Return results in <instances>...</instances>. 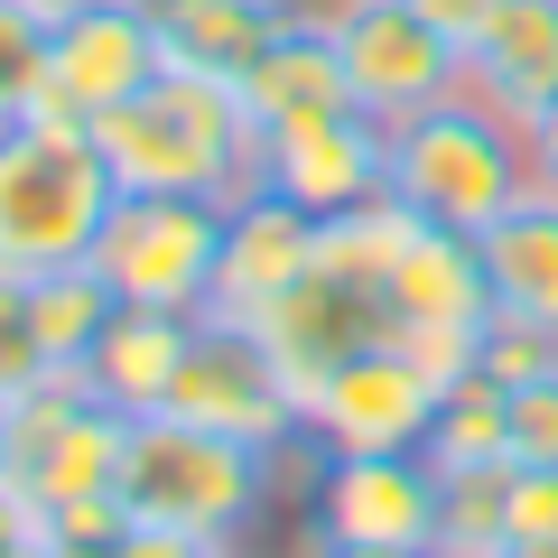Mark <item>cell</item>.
I'll use <instances>...</instances> for the list:
<instances>
[{"label": "cell", "mask_w": 558, "mask_h": 558, "mask_svg": "<svg viewBox=\"0 0 558 558\" xmlns=\"http://www.w3.org/2000/svg\"><path fill=\"white\" fill-rule=\"evenodd\" d=\"M94 149L121 196H215L233 205L260 178V121L242 112L233 84L168 65L149 94L112 102L94 121Z\"/></svg>", "instance_id": "6da1fadb"}, {"label": "cell", "mask_w": 558, "mask_h": 558, "mask_svg": "<svg viewBox=\"0 0 558 558\" xmlns=\"http://www.w3.org/2000/svg\"><path fill=\"white\" fill-rule=\"evenodd\" d=\"M121 205L112 168L94 149V121H0V270H65V260H94L102 215Z\"/></svg>", "instance_id": "7a4b0ae2"}, {"label": "cell", "mask_w": 558, "mask_h": 558, "mask_svg": "<svg viewBox=\"0 0 558 558\" xmlns=\"http://www.w3.org/2000/svg\"><path fill=\"white\" fill-rule=\"evenodd\" d=\"M391 196L475 242L494 215H512V205L531 196V140H521V121H502L494 102L447 94V102H428L418 121L391 131Z\"/></svg>", "instance_id": "3957f363"}, {"label": "cell", "mask_w": 558, "mask_h": 558, "mask_svg": "<svg viewBox=\"0 0 558 558\" xmlns=\"http://www.w3.org/2000/svg\"><path fill=\"white\" fill-rule=\"evenodd\" d=\"M112 494H121L131 521H168V531H196V539H242L270 512V494H260V447L205 438V428H186L168 410L131 418Z\"/></svg>", "instance_id": "277c9868"}, {"label": "cell", "mask_w": 558, "mask_h": 558, "mask_svg": "<svg viewBox=\"0 0 558 558\" xmlns=\"http://www.w3.org/2000/svg\"><path fill=\"white\" fill-rule=\"evenodd\" d=\"M168 418L205 428V438H233V447H279L299 438V381L279 373V354L260 344V326H223V317H196L178 354V381L159 400Z\"/></svg>", "instance_id": "5b68a950"}, {"label": "cell", "mask_w": 558, "mask_h": 558, "mask_svg": "<svg viewBox=\"0 0 558 558\" xmlns=\"http://www.w3.org/2000/svg\"><path fill=\"white\" fill-rule=\"evenodd\" d=\"M215 252H223V205L215 196H121L112 215H102L94 270L112 279L121 307H178V317H205Z\"/></svg>", "instance_id": "8992f818"}, {"label": "cell", "mask_w": 558, "mask_h": 558, "mask_svg": "<svg viewBox=\"0 0 558 558\" xmlns=\"http://www.w3.org/2000/svg\"><path fill=\"white\" fill-rule=\"evenodd\" d=\"M336 57H344V84L373 121H418L428 102L465 94V47L447 38L438 20H418L410 0H344L336 20Z\"/></svg>", "instance_id": "52a82bcc"}, {"label": "cell", "mask_w": 558, "mask_h": 558, "mask_svg": "<svg viewBox=\"0 0 558 558\" xmlns=\"http://www.w3.org/2000/svg\"><path fill=\"white\" fill-rule=\"evenodd\" d=\"M438 391L447 381L428 373V363H410L400 344H363V354L326 363L299 391V418H307V438H317L326 457H400V447L428 438Z\"/></svg>", "instance_id": "ba28073f"}, {"label": "cell", "mask_w": 558, "mask_h": 558, "mask_svg": "<svg viewBox=\"0 0 558 558\" xmlns=\"http://www.w3.org/2000/svg\"><path fill=\"white\" fill-rule=\"evenodd\" d=\"M168 75V47H159V20L149 0H102L84 20H57L47 28V75H38V102L28 112H57V121H102L112 102L149 94ZM20 112V121H28Z\"/></svg>", "instance_id": "9c48e42d"}, {"label": "cell", "mask_w": 558, "mask_h": 558, "mask_svg": "<svg viewBox=\"0 0 558 558\" xmlns=\"http://www.w3.org/2000/svg\"><path fill=\"white\" fill-rule=\"evenodd\" d=\"M260 186H279V196L307 205L317 223L391 196V121H373L363 102L279 121V131H260Z\"/></svg>", "instance_id": "30bf717a"}, {"label": "cell", "mask_w": 558, "mask_h": 558, "mask_svg": "<svg viewBox=\"0 0 558 558\" xmlns=\"http://www.w3.org/2000/svg\"><path fill=\"white\" fill-rule=\"evenodd\" d=\"M317 270V215L289 205L279 186H242L223 205V252H215V289H205V317L223 326H260L299 279Z\"/></svg>", "instance_id": "8fae6325"}, {"label": "cell", "mask_w": 558, "mask_h": 558, "mask_svg": "<svg viewBox=\"0 0 558 558\" xmlns=\"http://www.w3.org/2000/svg\"><path fill=\"white\" fill-rule=\"evenodd\" d=\"M438 502H447V475L418 447H400V457H336L326 494H317V531L363 539V549H438Z\"/></svg>", "instance_id": "7c38bea8"}, {"label": "cell", "mask_w": 558, "mask_h": 558, "mask_svg": "<svg viewBox=\"0 0 558 558\" xmlns=\"http://www.w3.org/2000/svg\"><path fill=\"white\" fill-rule=\"evenodd\" d=\"M260 344H270L279 373L307 391L326 363L363 354V344H391V317H381V299H373V289H354L344 270H307L299 289L260 317Z\"/></svg>", "instance_id": "4fadbf2b"}, {"label": "cell", "mask_w": 558, "mask_h": 558, "mask_svg": "<svg viewBox=\"0 0 558 558\" xmlns=\"http://www.w3.org/2000/svg\"><path fill=\"white\" fill-rule=\"evenodd\" d=\"M475 260H484L494 317H521V326H549L558 336V186L531 178V196L475 233Z\"/></svg>", "instance_id": "5bb4252c"}, {"label": "cell", "mask_w": 558, "mask_h": 558, "mask_svg": "<svg viewBox=\"0 0 558 558\" xmlns=\"http://www.w3.org/2000/svg\"><path fill=\"white\" fill-rule=\"evenodd\" d=\"M465 94L502 121H531L558 94V0H502L465 47Z\"/></svg>", "instance_id": "9a60e30c"}, {"label": "cell", "mask_w": 558, "mask_h": 558, "mask_svg": "<svg viewBox=\"0 0 558 558\" xmlns=\"http://www.w3.org/2000/svg\"><path fill=\"white\" fill-rule=\"evenodd\" d=\"M149 20H159L168 65L242 84L252 57L279 38V28H299V0H149Z\"/></svg>", "instance_id": "2e32d148"}, {"label": "cell", "mask_w": 558, "mask_h": 558, "mask_svg": "<svg viewBox=\"0 0 558 558\" xmlns=\"http://www.w3.org/2000/svg\"><path fill=\"white\" fill-rule=\"evenodd\" d=\"M186 336H196V317H178V307H121L102 326V344L84 354V391L121 418H149L168 400V381H178Z\"/></svg>", "instance_id": "e0dca14e"}, {"label": "cell", "mask_w": 558, "mask_h": 558, "mask_svg": "<svg viewBox=\"0 0 558 558\" xmlns=\"http://www.w3.org/2000/svg\"><path fill=\"white\" fill-rule=\"evenodd\" d=\"M233 94H242V112H252L260 131H279V121H307V112H344V102H354V84H344L336 28H317V20L279 28V38L252 57V75H242Z\"/></svg>", "instance_id": "ac0fdd59"}, {"label": "cell", "mask_w": 558, "mask_h": 558, "mask_svg": "<svg viewBox=\"0 0 558 558\" xmlns=\"http://www.w3.org/2000/svg\"><path fill=\"white\" fill-rule=\"evenodd\" d=\"M418 457L438 465V475H475V465H512V391L494 373H457L438 391V418H428V438Z\"/></svg>", "instance_id": "d6986e66"}, {"label": "cell", "mask_w": 558, "mask_h": 558, "mask_svg": "<svg viewBox=\"0 0 558 558\" xmlns=\"http://www.w3.org/2000/svg\"><path fill=\"white\" fill-rule=\"evenodd\" d=\"M28 307H38V344H47V373H84V354L102 344V326L121 317L112 279L94 260H65V270L28 279Z\"/></svg>", "instance_id": "ffe728a7"}, {"label": "cell", "mask_w": 558, "mask_h": 558, "mask_svg": "<svg viewBox=\"0 0 558 558\" xmlns=\"http://www.w3.org/2000/svg\"><path fill=\"white\" fill-rule=\"evenodd\" d=\"M502 512H512V465L447 475V502H438V558H484V549L502 539Z\"/></svg>", "instance_id": "44dd1931"}, {"label": "cell", "mask_w": 558, "mask_h": 558, "mask_svg": "<svg viewBox=\"0 0 558 558\" xmlns=\"http://www.w3.org/2000/svg\"><path fill=\"white\" fill-rule=\"evenodd\" d=\"M38 75H47V20L0 0V121H20L38 102Z\"/></svg>", "instance_id": "7402d4cb"}, {"label": "cell", "mask_w": 558, "mask_h": 558, "mask_svg": "<svg viewBox=\"0 0 558 558\" xmlns=\"http://www.w3.org/2000/svg\"><path fill=\"white\" fill-rule=\"evenodd\" d=\"M475 373H494L502 391H521V381L558 373V336H549V326H521V317H484V336H475Z\"/></svg>", "instance_id": "603a6c76"}, {"label": "cell", "mask_w": 558, "mask_h": 558, "mask_svg": "<svg viewBox=\"0 0 558 558\" xmlns=\"http://www.w3.org/2000/svg\"><path fill=\"white\" fill-rule=\"evenodd\" d=\"M47 381V344H38V307H28V279L0 270V391L20 400Z\"/></svg>", "instance_id": "cb8c5ba5"}, {"label": "cell", "mask_w": 558, "mask_h": 558, "mask_svg": "<svg viewBox=\"0 0 558 558\" xmlns=\"http://www.w3.org/2000/svg\"><path fill=\"white\" fill-rule=\"evenodd\" d=\"M512 465H558V373L512 391Z\"/></svg>", "instance_id": "d4e9b609"}, {"label": "cell", "mask_w": 558, "mask_h": 558, "mask_svg": "<svg viewBox=\"0 0 558 558\" xmlns=\"http://www.w3.org/2000/svg\"><path fill=\"white\" fill-rule=\"evenodd\" d=\"M502 539H549V549H558V465H512Z\"/></svg>", "instance_id": "484cf974"}, {"label": "cell", "mask_w": 558, "mask_h": 558, "mask_svg": "<svg viewBox=\"0 0 558 558\" xmlns=\"http://www.w3.org/2000/svg\"><path fill=\"white\" fill-rule=\"evenodd\" d=\"M28 539H47V502L28 494V484L10 475V465H0V558H20Z\"/></svg>", "instance_id": "4316f807"}, {"label": "cell", "mask_w": 558, "mask_h": 558, "mask_svg": "<svg viewBox=\"0 0 558 558\" xmlns=\"http://www.w3.org/2000/svg\"><path fill=\"white\" fill-rule=\"evenodd\" d=\"M223 549V539H196V531H168V521H131V531L112 539V558H205Z\"/></svg>", "instance_id": "83f0119b"}, {"label": "cell", "mask_w": 558, "mask_h": 558, "mask_svg": "<svg viewBox=\"0 0 558 558\" xmlns=\"http://www.w3.org/2000/svg\"><path fill=\"white\" fill-rule=\"evenodd\" d=\"M410 10H418V20H438V28H447V38H457V47H475V28L494 20L502 0H410Z\"/></svg>", "instance_id": "f1b7e54d"}, {"label": "cell", "mask_w": 558, "mask_h": 558, "mask_svg": "<svg viewBox=\"0 0 558 558\" xmlns=\"http://www.w3.org/2000/svg\"><path fill=\"white\" fill-rule=\"evenodd\" d=\"M521 140H531V178H539V186H558V94L539 102L531 121H521Z\"/></svg>", "instance_id": "f546056e"}, {"label": "cell", "mask_w": 558, "mask_h": 558, "mask_svg": "<svg viewBox=\"0 0 558 558\" xmlns=\"http://www.w3.org/2000/svg\"><path fill=\"white\" fill-rule=\"evenodd\" d=\"M20 10H38V20L57 28V20H84V10H102V0H20Z\"/></svg>", "instance_id": "4dcf8cb0"}, {"label": "cell", "mask_w": 558, "mask_h": 558, "mask_svg": "<svg viewBox=\"0 0 558 558\" xmlns=\"http://www.w3.org/2000/svg\"><path fill=\"white\" fill-rule=\"evenodd\" d=\"M484 558H558V549H549V539H494Z\"/></svg>", "instance_id": "1f68e13d"}, {"label": "cell", "mask_w": 558, "mask_h": 558, "mask_svg": "<svg viewBox=\"0 0 558 558\" xmlns=\"http://www.w3.org/2000/svg\"><path fill=\"white\" fill-rule=\"evenodd\" d=\"M0 465H10V391H0Z\"/></svg>", "instance_id": "d6a6232c"}, {"label": "cell", "mask_w": 558, "mask_h": 558, "mask_svg": "<svg viewBox=\"0 0 558 558\" xmlns=\"http://www.w3.org/2000/svg\"><path fill=\"white\" fill-rule=\"evenodd\" d=\"M20 558H57V539H28V549H20Z\"/></svg>", "instance_id": "836d02e7"}, {"label": "cell", "mask_w": 558, "mask_h": 558, "mask_svg": "<svg viewBox=\"0 0 558 558\" xmlns=\"http://www.w3.org/2000/svg\"><path fill=\"white\" fill-rule=\"evenodd\" d=\"M205 558H242V549H233V539H223V549H205Z\"/></svg>", "instance_id": "e575fe53"}, {"label": "cell", "mask_w": 558, "mask_h": 558, "mask_svg": "<svg viewBox=\"0 0 558 558\" xmlns=\"http://www.w3.org/2000/svg\"><path fill=\"white\" fill-rule=\"evenodd\" d=\"M418 558H438V549H418Z\"/></svg>", "instance_id": "d590c367"}, {"label": "cell", "mask_w": 558, "mask_h": 558, "mask_svg": "<svg viewBox=\"0 0 558 558\" xmlns=\"http://www.w3.org/2000/svg\"><path fill=\"white\" fill-rule=\"evenodd\" d=\"M336 10H344V0H336Z\"/></svg>", "instance_id": "8d00e7d4"}]
</instances>
